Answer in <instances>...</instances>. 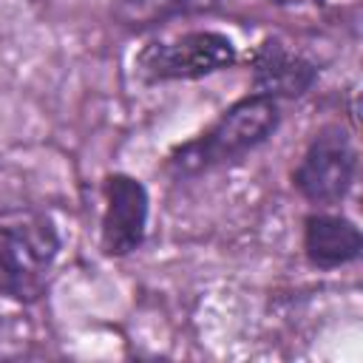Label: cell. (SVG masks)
Returning a JSON list of instances; mask_svg holds the SVG:
<instances>
[{"instance_id":"obj_1","label":"cell","mask_w":363,"mask_h":363,"mask_svg":"<svg viewBox=\"0 0 363 363\" xmlns=\"http://www.w3.org/2000/svg\"><path fill=\"white\" fill-rule=\"evenodd\" d=\"M281 122V102L247 91L230 102L204 130L176 142L164 156V170L173 182H193L213 170L235 167L267 142H272Z\"/></svg>"},{"instance_id":"obj_2","label":"cell","mask_w":363,"mask_h":363,"mask_svg":"<svg viewBox=\"0 0 363 363\" xmlns=\"http://www.w3.org/2000/svg\"><path fill=\"white\" fill-rule=\"evenodd\" d=\"M62 252L57 218L34 204L0 210V298L31 306L45 298Z\"/></svg>"},{"instance_id":"obj_3","label":"cell","mask_w":363,"mask_h":363,"mask_svg":"<svg viewBox=\"0 0 363 363\" xmlns=\"http://www.w3.org/2000/svg\"><path fill=\"white\" fill-rule=\"evenodd\" d=\"M238 62L235 40L221 28H187L170 37H150L133 54V79L145 88L167 82H199L230 71Z\"/></svg>"},{"instance_id":"obj_4","label":"cell","mask_w":363,"mask_h":363,"mask_svg":"<svg viewBox=\"0 0 363 363\" xmlns=\"http://www.w3.org/2000/svg\"><path fill=\"white\" fill-rule=\"evenodd\" d=\"M360 176V150L343 122L320 125L289 173L292 190L309 207H340Z\"/></svg>"},{"instance_id":"obj_5","label":"cell","mask_w":363,"mask_h":363,"mask_svg":"<svg viewBox=\"0 0 363 363\" xmlns=\"http://www.w3.org/2000/svg\"><path fill=\"white\" fill-rule=\"evenodd\" d=\"M150 230V190L125 170H111L102 179L99 250L105 258H128L139 252Z\"/></svg>"},{"instance_id":"obj_6","label":"cell","mask_w":363,"mask_h":363,"mask_svg":"<svg viewBox=\"0 0 363 363\" xmlns=\"http://www.w3.org/2000/svg\"><path fill=\"white\" fill-rule=\"evenodd\" d=\"M250 91L275 102L303 99L320 79L323 65L278 34H264L247 54Z\"/></svg>"},{"instance_id":"obj_7","label":"cell","mask_w":363,"mask_h":363,"mask_svg":"<svg viewBox=\"0 0 363 363\" xmlns=\"http://www.w3.org/2000/svg\"><path fill=\"white\" fill-rule=\"evenodd\" d=\"M301 252L318 272H335L363 258V233L337 207H309L301 221Z\"/></svg>"},{"instance_id":"obj_8","label":"cell","mask_w":363,"mask_h":363,"mask_svg":"<svg viewBox=\"0 0 363 363\" xmlns=\"http://www.w3.org/2000/svg\"><path fill=\"white\" fill-rule=\"evenodd\" d=\"M227 0H116L113 20L130 34L164 28L176 20L218 14Z\"/></svg>"},{"instance_id":"obj_9","label":"cell","mask_w":363,"mask_h":363,"mask_svg":"<svg viewBox=\"0 0 363 363\" xmlns=\"http://www.w3.org/2000/svg\"><path fill=\"white\" fill-rule=\"evenodd\" d=\"M275 9H326L329 0H267Z\"/></svg>"}]
</instances>
